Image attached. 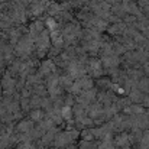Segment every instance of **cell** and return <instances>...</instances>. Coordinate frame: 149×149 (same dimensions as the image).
Segmentation results:
<instances>
[{
  "label": "cell",
  "instance_id": "1",
  "mask_svg": "<svg viewBox=\"0 0 149 149\" xmlns=\"http://www.w3.org/2000/svg\"><path fill=\"white\" fill-rule=\"evenodd\" d=\"M113 143H114V146H119V148L130 146V136H129L127 133L116 135V136L113 138Z\"/></svg>",
  "mask_w": 149,
  "mask_h": 149
},
{
  "label": "cell",
  "instance_id": "2",
  "mask_svg": "<svg viewBox=\"0 0 149 149\" xmlns=\"http://www.w3.org/2000/svg\"><path fill=\"white\" fill-rule=\"evenodd\" d=\"M130 111H132V114L139 116V114H143V113H145V109H143V106H139V104H132V106H130Z\"/></svg>",
  "mask_w": 149,
  "mask_h": 149
}]
</instances>
